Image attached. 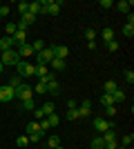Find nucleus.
Wrapping results in <instances>:
<instances>
[{
  "instance_id": "33",
  "label": "nucleus",
  "mask_w": 134,
  "mask_h": 149,
  "mask_svg": "<svg viewBox=\"0 0 134 149\" xmlns=\"http://www.w3.org/2000/svg\"><path fill=\"white\" fill-rule=\"evenodd\" d=\"M34 89V93H40V96H43V93H47V85H45V82H38V85H36V87H32Z\"/></svg>"
},
{
  "instance_id": "11",
  "label": "nucleus",
  "mask_w": 134,
  "mask_h": 149,
  "mask_svg": "<svg viewBox=\"0 0 134 149\" xmlns=\"http://www.w3.org/2000/svg\"><path fill=\"white\" fill-rule=\"evenodd\" d=\"M7 49H16V40H13L11 36L0 38V51H7Z\"/></svg>"
},
{
  "instance_id": "5",
  "label": "nucleus",
  "mask_w": 134,
  "mask_h": 149,
  "mask_svg": "<svg viewBox=\"0 0 134 149\" xmlns=\"http://www.w3.org/2000/svg\"><path fill=\"white\" fill-rule=\"evenodd\" d=\"M13 98H16V89L9 85H2L0 87V102H11Z\"/></svg>"
},
{
  "instance_id": "18",
  "label": "nucleus",
  "mask_w": 134,
  "mask_h": 149,
  "mask_svg": "<svg viewBox=\"0 0 134 149\" xmlns=\"http://www.w3.org/2000/svg\"><path fill=\"white\" fill-rule=\"evenodd\" d=\"M116 9L119 11H123V13H130V7H132V2H128V0H121V2H116Z\"/></svg>"
},
{
  "instance_id": "29",
  "label": "nucleus",
  "mask_w": 134,
  "mask_h": 149,
  "mask_svg": "<svg viewBox=\"0 0 134 149\" xmlns=\"http://www.w3.org/2000/svg\"><path fill=\"white\" fill-rule=\"evenodd\" d=\"M116 89H119V85H116L114 80H107V82H105V93H114Z\"/></svg>"
},
{
  "instance_id": "8",
  "label": "nucleus",
  "mask_w": 134,
  "mask_h": 149,
  "mask_svg": "<svg viewBox=\"0 0 134 149\" xmlns=\"http://www.w3.org/2000/svg\"><path fill=\"white\" fill-rule=\"evenodd\" d=\"M36 60H38V65H49L51 60H54V54H51V47H45L43 51H38V54H36Z\"/></svg>"
},
{
  "instance_id": "49",
  "label": "nucleus",
  "mask_w": 134,
  "mask_h": 149,
  "mask_svg": "<svg viewBox=\"0 0 134 149\" xmlns=\"http://www.w3.org/2000/svg\"><path fill=\"white\" fill-rule=\"evenodd\" d=\"M0 20H2V16H0Z\"/></svg>"
},
{
  "instance_id": "15",
  "label": "nucleus",
  "mask_w": 134,
  "mask_h": 149,
  "mask_svg": "<svg viewBox=\"0 0 134 149\" xmlns=\"http://www.w3.org/2000/svg\"><path fill=\"white\" fill-rule=\"evenodd\" d=\"M13 40H16V45H25L27 42V31H22V29H18L16 33H13Z\"/></svg>"
},
{
  "instance_id": "3",
  "label": "nucleus",
  "mask_w": 134,
  "mask_h": 149,
  "mask_svg": "<svg viewBox=\"0 0 134 149\" xmlns=\"http://www.w3.org/2000/svg\"><path fill=\"white\" fill-rule=\"evenodd\" d=\"M16 98H20V100H29V98H34V89L27 85V82H20L18 87H16Z\"/></svg>"
},
{
  "instance_id": "39",
  "label": "nucleus",
  "mask_w": 134,
  "mask_h": 149,
  "mask_svg": "<svg viewBox=\"0 0 134 149\" xmlns=\"http://www.w3.org/2000/svg\"><path fill=\"white\" fill-rule=\"evenodd\" d=\"M45 136V131H38V134H32V136H29V143H38L40 138Z\"/></svg>"
},
{
  "instance_id": "34",
  "label": "nucleus",
  "mask_w": 134,
  "mask_h": 149,
  "mask_svg": "<svg viewBox=\"0 0 134 149\" xmlns=\"http://www.w3.org/2000/svg\"><path fill=\"white\" fill-rule=\"evenodd\" d=\"M132 143H134V134H125L123 136V147H132Z\"/></svg>"
},
{
  "instance_id": "6",
  "label": "nucleus",
  "mask_w": 134,
  "mask_h": 149,
  "mask_svg": "<svg viewBox=\"0 0 134 149\" xmlns=\"http://www.w3.org/2000/svg\"><path fill=\"white\" fill-rule=\"evenodd\" d=\"M101 138H103V143H105V149H114L116 145H119V143H116V134H114V129H107Z\"/></svg>"
},
{
  "instance_id": "43",
  "label": "nucleus",
  "mask_w": 134,
  "mask_h": 149,
  "mask_svg": "<svg viewBox=\"0 0 134 149\" xmlns=\"http://www.w3.org/2000/svg\"><path fill=\"white\" fill-rule=\"evenodd\" d=\"M107 49L112 51V54H114V51H119V42H116V40H112V42H107Z\"/></svg>"
},
{
  "instance_id": "21",
  "label": "nucleus",
  "mask_w": 134,
  "mask_h": 149,
  "mask_svg": "<svg viewBox=\"0 0 134 149\" xmlns=\"http://www.w3.org/2000/svg\"><path fill=\"white\" fill-rule=\"evenodd\" d=\"M58 145H60V138H58L56 134H54V136H49V138H47V147H49V149H56Z\"/></svg>"
},
{
  "instance_id": "41",
  "label": "nucleus",
  "mask_w": 134,
  "mask_h": 149,
  "mask_svg": "<svg viewBox=\"0 0 134 149\" xmlns=\"http://www.w3.org/2000/svg\"><path fill=\"white\" fill-rule=\"evenodd\" d=\"M125 80H128L130 85H134V71H132V69H128V71H125Z\"/></svg>"
},
{
  "instance_id": "28",
  "label": "nucleus",
  "mask_w": 134,
  "mask_h": 149,
  "mask_svg": "<svg viewBox=\"0 0 134 149\" xmlns=\"http://www.w3.org/2000/svg\"><path fill=\"white\" fill-rule=\"evenodd\" d=\"M47 45H45V40H36V42H32V49H34V54H38V51H43Z\"/></svg>"
},
{
  "instance_id": "10",
  "label": "nucleus",
  "mask_w": 134,
  "mask_h": 149,
  "mask_svg": "<svg viewBox=\"0 0 134 149\" xmlns=\"http://www.w3.org/2000/svg\"><path fill=\"white\" fill-rule=\"evenodd\" d=\"M18 56H20V60H22V58H32L34 56V49H32V45L29 42H25V45H18Z\"/></svg>"
},
{
  "instance_id": "12",
  "label": "nucleus",
  "mask_w": 134,
  "mask_h": 149,
  "mask_svg": "<svg viewBox=\"0 0 134 149\" xmlns=\"http://www.w3.org/2000/svg\"><path fill=\"white\" fill-rule=\"evenodd\" d=\"M89 113H92V102H89V100H83L81 107H78V118H85Z\"/></svg>"
},
{
  "instance_id": "17",
  "label": "nucleus",
  "mask_w": 134,
  "mask_h": 149,
  "mask_svg": "<svg viewBox=\"0 0 134 149\" xmlns=\"http://www.w3.org/2000/svg\"><path fill=\"white\" fill-rule=\"evenodd\" d=\"M40 111H43L45 116H49V113L56 111V107H54V102H43V105H40Z\"/></svg>"
},
{
  "instance_id": "9",
  "label": "nucleus",
  "mask_w": 134,
  "mask_h": 149,
  "mask_svg": "<svg viewBox=\"0 0 134 149\" xmlns=\"http://www.w3.org/2000/svg\"><path fill=\"white\" fill-rule=\"evenodd\" d=\"M107 129H114V125L109 123V120H105V118H94V131L105 134Z\"/></svg>"
},
{
  "instance_id": "50",
  "label": "nucleus",
  "mask_w": 134,
  "mask_h": 149,
  "mask_svg": "<svg viewBox=\"0 0 134 149\" xmlns=\"http://www.w3.org/2000/svg\"><path fill=\"white\" fill-rule=\"evenodd\" d=\"M0 54H2V51H0Z\"/></svg>"
},
{
  "instance_id": "20",
  "label": "nucleus",
  "mask_w": 134,
  "mask_h": 149,
  "mask_svg": "<svg viewBox=\"0 0 134 149\" xmlns=\"http://www.w3.org/2000/svg\"><path fill=\"white\" fill-rule=\"evenodd\" d=\"M49 65H51V69H54V71H63V69H65V60H58V58H54Z\"/></svg>"
},
{
  "instance_id": "27",
  "label": "nucleus",
  "mask_w": 134,
  "mask_h": 149,
  "mask_svg": "<svg viewBox=\"0 0 134 149\" xmlns=\"http://www.w3.org/2000/svg\"><path fill=\"white\" fill-rule=\"evenodd\" d=\"M45 118L49 120L51 129H54V127H58V123H60V118H58V113H49V116H45Z\"/></svg>"
},
{
  "instance_id": "23",
  "label": "nucleus",
  "mask_w": 134,
  "mask_h": 149,
  "mask_svg": "<svg viewBox=\"0 0 134 149\" xmlns=\"http://www.w3.org/2000/svg\"><path fill=\"white\" fill-rule=\"evenodd\" d=\"M92 149H105V143H103L101 136H94V138H92Z\"/></svg>"
},
{
  "instance_id": "22",
  "label": "nucleus",
  "mask_w": 134,
  "mask_h": 149,
  "mask_svg": "<svg viewBox=\"0 0 134 149\" xmlns=\"http://www.w3.org/2000/svg\"><path fill=\"white\" fill-rule=\"evenodd\" d=\"M103 40H105V42H112V40H114V29L105 27V29H103Z\"/></svg>"
},
{
  "instance_id": "36",
  "label": "nucleus",
  "mask_w": 134,
  "mask_h": 149,
  "mask_svg": "<svg viewBox=\"0 0 134 149\" xmlns=\"http://www.w3.org/2000/svg\"><path fill=\"white\" fill-rule=\"evenodd\" d=\"M85 38H87L89 42H94V40H96V31L92 29V27H89V29H85Z\"/></svg>"
},
{
  "instance_id": "24",
  "label": "nucleus",
  "mask_w": 134,
  "mask_h": 149,
  "mask_svg": "<svg viewBox=\"0 0 134 149\" xmlns=\"http://www.w3.org/2000/svg\"><path fill=\"white\" fill-rule=\"evenodd\" d=\"M58 89H60L58 80H49L47 82V93H58Z\"/></svg>"
},
{
  "instance_id": "45",
  "label": "nucleus",
  "mask_w": 134,
  "mask_h": 149,
  "mask_svg": "<svg viewBox=\"0 0 134 149\" xmlns=\"http://www.w3.org/2000/svg\"><path fill=\"white\" fill-rule=\"evenodd\" d=\"M98 5H101L103 9H109V7H114V5H112V2H109V0H101V2H98Z\"/></svg>"
},
{
  "instance_id": "14",
  "label": "nucleus",
  "mask_w": 134,
  "mask_h": 149,
  "mask_svg": "<svg viewBox=\"0 0 134 149\" xmlns=\"http://www.w3.org/2000/svg\"><path fill=\"white\" fill-rule=\"evenodd\" d=\"M29 13H34L36 18H38V13H45V7L40 2H29Z\"/></svg>"
},
{
  "instance_id": "44",
  "label": "nucleus",
  "mask_w": 134,
  "mask_h": 149,
  "mask_svg": "<svg viewBox=\"0 0 134 149\" xmlns=\"http://www.w3.org/2000/svg\"><path fill=\"white\" fill-rule=\"evenodd\" d=\"M34 116H36V120H43V118H45V113L40 111V107H36V109H34Z\"/></svg>"
},
{
  "instance_id": "13",
  "label": "nucleus",
  "mask_w": 134,
  "mask_h": 149,
  "mask_svg": "<svg viewBox=\"0 0 134 149\" xmlns=\"http://www.w3.org/2000/svg\"><path fill=\"white\" fill-rule=\"evenodd\" d=\"M25 131H27V136H32V134H38V131H40V123H38V120H32V123L25 127Z\"/></svg>"
},
{
  "instance_id": "38",
  "label": "nucleus",
  "mask_w": 134,
  "mask_h": 149,
  "mask_svg": "<svg viewBox=\"0 0 134 149\" xmlns=\"http://www.w3.org/2000/svg\"><path fill=\"white\" fill-rule=\"evenodd\" d=\"M38 123H40V131H49L51 129V125H49V120H47V118L38 120Z\"/></svg>"
},
{
  "instance_id": "46",
  "label": "nucleus",
  "mask_w": 134,
  "mask_h": 149,
  "mask_svg": "<svg viewBox=\"0 0 134 149\" xmlns=\"http://www.w3.org/2000/svg\"><path fill=\"white\" fill-rule=\"evenodd\" d=\"M0 16H2V18L9 16V7H0Z\"/></svg>"
},
{
  "instance_id": "16",
  "label": "nucleus",
  "mask_w": 134,
  "mask_h": 149,
  "mask_svg": "<svg viewBox=\"0 0 134 149\" xmlns=\"http://www.w3.org/2000/svg\"><path fill=\"white\" fill-rule=\"evenodd\" d=\"M20 109H22V111H34V109H36V102H34V98H29V100H20Z\"/></svg>"
},
{
  "instance_id": "37",
  "label": "nucleus",
  "mask_w": 134,
  "mask_h": 149,
  "mask_svg": "<svg viewBox=\"0 0 134 149\" xmlns=\"http://www.w3.org/2000/svg\"><path fill=\"white\" fill-rule=\"evenodd\" d=\"M67 120H76L78 118V107L76 109H67V116H65Z\"/></svg>"
},
{
  "instance_id": "26",
  "label": "nucleus",
  "mask_w": 134,
  "mask_h": 149,
  "mask_svg": "<svg viewBox=\"0 0 134 149\" xmlns=\"http://www.w3.org/2000/svg\"><path fill=\"white\" fill-rule=\"evenodd\" d=\"M101 105H103V107L114 105V100H112V93H103V96H101Z\"/></svg>"
},
{
  "instance_id": "30",
  "label": "nucleus",
  "mask_w": 134,
  "mask_h": 149,
  "mask_svg": "<svg viewBox=\"0 0 134 149\" xmlns=\"http://www.w3.org/2000/svg\"><path fill=\"white\" fill-rule=\"evenodd\" d=\"M20 82H22V78H20V76H9V82H7V85H9V87H18Z\"/></svg>"
},
{
  "instance_id": "32",
  "label": "nucleus",
  "mask_w": 134,
  "mask_h": 149,
  "mask_svg": "<svg viewBox=\"0 0 134 149\" xmlns=\"http://www.w3.org/2000/svg\"><path fill=\"white\" fill-rule=\"evenodd\" d=\"M16 145H18V147H22V149H25L27 145H29V136H18V138H16Z\"/></svg>"
},
{
  "instance_id": "2",
  "label": "nucleus",
  "mask_w": 134,
  "mask_h": 149,
  "mask_svg": "<svg viewBox=\"0 0 134 149\" xmlns=\"http://www.w3.org/2000/svg\"><path fill=\"white\" fill-rule=\"evenodd\" d=\"M16 69H18V74L22 76V78H29V76L36 74V65H32V62H27V60H20L18 65H16Z\"/></svg>"
},
{
  "instance_id": "40",
  "label": "nucleus",
  "mask_w": 134,
  "mask_h": 149,
  "mask_svg": "<svg viewBox=\"0 0 134 149\" xmlns=\"http://www.w3.org/2000/svg\"><path fill=\"white\" fill-rule=\"evenodd\" d=\"M18 11H20V13H27V11H29V2H25V0H22V2H18Z\"/></svg>"
},
{
  "instance_id": "35",
  "label": "nucleus",
  "mask_w": 134,
  "mask_h": 149,
  "mask_svg": "<svg viewBox=\"0 0 134 149\" xmlns=\"http://www.w3.org/2000/svg\"><path fill=\"white\" fill-rule=\"evenodd\" d=\"M123 33L128 38H132L134 36V25H128V22H125V25H123Z\"/></svg>"
},
{
  "instance_id": "42",
  "label": "nucleus",
  "mask_w": 134,
  "mask_h": 149,
  "mask_svg": "<svg viewBox=\"0 0 134 149\" xmlns=\"http://www.w3.org/2000/svg\"><path fill=\"white\" fill-rule=\"evenodd\" d=\"M103 109H105V113H107V116H114V113H116V105H109V107H103Z\"/></svg>"
},
{
  "instance_id": "51",
  "label": "nucleus",
  "mask_w": 134,
  "mask_h": 149,
  "mask_svg": "<svg viewBox=\"0 0 134 149\" xmlns=\"http://www.w3.org/2000/svg\"><path fill=\"white\" fill-rule=\"evenodd\" d=\"M47 149H49V147H47Z\"/></svg>"
},
{
  "instance_id": "31",
  "label": "nucleus",
  "mask_w": 134,
  "mask_h": 149,
  "mask_svg": "<svg viewBox=\"0 0 134 149\" xmlns=\"http://www.w3.org/2000/svg\"><path fill=\"white\" fill-rule=\"evenodd\" d=\"M5 29H7V36H13V33L18 31V25H16V22H7Z\"/></svg>"
},
{
  "instance_id": "19",
  "label": "nucleus",
  "mask_w": 134,
  "mask_h": 149,
  "mask_svg": "<svg viewBox=\"0 0 134 149\" xmlns=\"http://www.w3.org/2000/svg\"><path fill=\"white\" fill-rule=\"evenodd\" d=\"M47 74H49L47 65H38V62H36V74H34V76H38V78H45Z\"/></svg>"
},
{
  "instance_id": "4",
  "label": "nucleus",
  "mask_w": 134,
  "mask_h": 149,
  "mask_svg": "<svg viewBox=\"0 0 134 149\" xmlns=\"http://www.w3.org/2000/svg\"><path fill=\"white\" fill-rule=\"evenodd\" d=\"M40 5L45 7V13H49V16H58V11H60L63 2H54V0H40Z\"/></svg>"
},
{
  "instance_id": "47",
  "label": "nucleus",
  "mask_w": 134,
  "mask_h": 149,
  "mask_svg": "<svg viewBox=\"0 0 134 149\" xmlns=\"http://www.w3.org/2000/svg\"><path fill=\"white\" fill-rule=\"evenodd\" d=\"M67 109H76V100H67Z\"/></svg>"
},
{
  "instance_id": "1",
  "label": "nucleus",
  "mask_w": 134,
  "mask_h": 149,
  "mask_svg": "<svg viewBox=\"0 0 134 149\" xmlns=\"http://www.w3.org/2000/svg\"><path fill=\"white\" fill-rule=\"evenodd\" d=\"M0 62H2V65H13V67H16V65H18L20 62V56H18V51L16 49H7V51H2V54H0Z\"/></svg>"
},
{
  "instance_id": "48",
  "label": "nucleus",
  "mask_w": 134,
  "mask_h": 149,
  "mask_svg": "<svg viewBox=\"0 0 134 149\" xmlns=\"http://www.w3.org/2000/svg\"><path fill=\"white\" fill-rule=\"evenodd\" d=\"M2 71H5V65H2V62H0V74H2Z\"/></svg>"
},
{
  "instance_id": "25",
  "label": "nucleus",
  "mask_w": 134,
  "mask_h": 149,
  "mask_svg": "<svg viewBox=\"0 0 134 149\" xmlns=\"http://www.w3.org/2000/svg\"><path fill=\"white\" fill-rule=\"evenodd\" d=\"M112 100H114V105H116V102H123V100H125V91L116 89V91L112 93Z\"/></svg>"
},
{
  "instance_id": "7",
  "label": "nucleus",
  "mask_w": 134,
  "mask_h": 149,
  "mask_svg": "<svg viewBox=\"0 0 134 149\" xmlns=\"http://www.w3.org/2000/svg\"><path fill=\"white\" fill-rule=\"evenodd\" d=\"M51 47V54H54V58H58V60H65V58L69 56V49L65 47V45H49Z\"/></svg>"
}]
</instances>
